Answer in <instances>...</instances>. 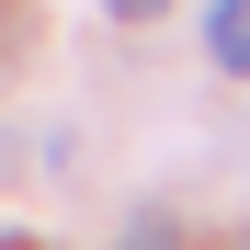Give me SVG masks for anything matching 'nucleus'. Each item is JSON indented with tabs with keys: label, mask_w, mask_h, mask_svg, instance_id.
I'll return each mask as SVG.
<instances>
[{
	"label": "nucleus",
	"mask_w": 250,
	"mask_h": 250,
	"mask_svg": "<svg viewBox=\"0 0 250 250\" xmlns=\"http://www.w3.org/2000/svg\"><path fill=\"white\" fill-rule=\"evenodd\" d=\"M205 46H216V57L250 80V0H216V12H205Z\"/></svg>",
	"instance_id": "f257e3e1"
},
{
	"label": "nucleus",
	"mask_w": 250,
	"mask_h": 250,
	"mask_svg": "<svg viewBox=\"0 0 250 250\" xmlns=\"http://www.w3.org/2000/svg\"><path fill=\"white\" fill-rule=\"evenodd\" d=\"M114 12H125V23H159V12H171V0H114Z\"/></svg>",
	"instance_id": "7ed1b4c3"
},
{
	"label": "nucleus",
	"mask_w": 250,
	"mask_h": 250,
	"mask_svg": "<svg viewBox=\"0 0 250 250\" xmlns=\"http://www.w3.org/2000/svg\"><path fill=\"white\" fill-rule=\"evenodd\" d=\"M0 250H34V239H0Z\"/></svg>",
	"instance_id": "20e7f679"
},
{
	"label": "nucleus",
	"mask_w": 250,
	"mask_h": 250,
	"mask_svg": "<svg viewBox=\"0 0 250 250\" xmlns=\"http://www.w3.org/2000/svg\"><path fill=\"white\" fill-rule=\"evenodd\" d=\"M114 250H171V216H137V228H125Z\"/></svg>",
	"instance_id": "f03ea898"
}]
</instances>
